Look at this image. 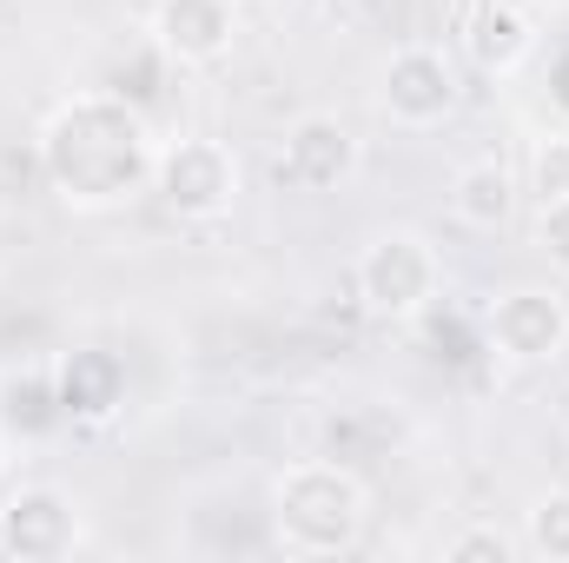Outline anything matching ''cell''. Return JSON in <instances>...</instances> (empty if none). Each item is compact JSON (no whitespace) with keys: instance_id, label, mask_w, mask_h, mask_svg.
<instances>
[{"instance_id":"obj_1","label":"cell","mask_w":569,"mask_h":563,"mask_svg":"<svg viewBox=\"0 0 569 563\" xmlns=\"http://www.w3.org/2000/svg\"><path fill=\"white\" fill-rule=\"evenodd\" d=\"M152 159L159 134L120 93H73L40 127V172L67 213H120L152 192Z\"/></svg>"},{"instance_id":"obj_2","label":"cell","mask_w":569,"mask_h":563,"mask_svg":"<svg viewBox=\"0 0 569 563\" xmlns=\"http://www.w3.org/2000/svg\"><path fill=\"white\" fill-rule=\"evenodd\" d=\"M272 544L284 557H345L358 551L365 524H371V484L351 471V464H331V457H298L272 477Z\"/></svg>"},{"instance_id":"obj_3","label":"cell","mask_w":569,"mask_h":563,"mask_svg":"<svg viewBox=\"0 0 569 563\" xmlns=\"http://www.w3.org/2000/svg\"><path fill=\"white\" fill-rule=\"evenodd\" d=\"M351 292H358V305L371 318L411 325V318H425L430 305H437V292H443V253L430 246L418 226H385V233H371L358 246Z\"/></svg>"},{"instance_id":"obj_4","label":"cell","mask_w":569,"mask_h":563,"mask_svg":"<svg viewBox=\"0 0 569 563\" xmlns=\"http://www.w3.org/2000/svg\"><path fill=\"white\" fill-rule=\"evenodd\" d=\"M246 192V166L239 152L212 134H179V140H159V159H152V199L186 219V226H212L239 206Z\"/></svg>"},{"instance_id":"obj_5","label":"cell","mask_w":569,"mask_h":563,"mask_svg":"<svg viewBox=\"0 0 569 563\" xmlns=\"http://www.w3.org/2000/svg\"><path fill=\"white\" fill-rule=\"evenodd\" d=\"M87 544L80 497L60 484H13L0 497V557L20 563H60Z\"/></svg>"},{"instance_id":"obj_6","label":"cell","mask_w":569,"mask_h":563,"mask_svg":"<svg viewBox=\"0 0 569 563\" xmlns=\"http://www.w3.org/2000/svg\"><path fill=\"white\" fill-rule=\"evenodd\" d=\"M483 332L510 365H557L569 352V298L557 285H510L490 298Z\"/></svg>"},{"instance_id":"obj_7","label":"cell","mask_w":569,"mask_h":563,"mask_svg":"<svg viewBox=\"0 0 569 563\" xmlns=\"http://www.w3.org/2000/svg\"><path fill=\"white\" fill-rule=\"evenodd\" d=\"M365 166V140L338 113H298L279 140V179L291 192H338Z\"/></svg>"},{"instance_id":"obj_8","label":"cell","mask_w":569,"mask_h":563,"mask_svg":"<svg viewBox=\"0 0 569 563\" xmlns=\"http://www.w3.org/2000/svg\"><path fill=\"white\" fill-rule=\"evenodd\" d=\"M378 107L411 127V134H430L457 113V67L450 53L437 47H398L385 67H378Z\"/></svg>"},{"instance_id":"obj_9","label":"cell","mask_w":569,"mask_h":563,"mask_svg":"<svg viewBox=\"0 0 569 563\" xmlns=\"http://www.w3.org/2000/svg\"><path fill=\"white\" fill-rule=\"evenodd\" d=\"M146 33L172 67H219L239 47V0H152Z\"/></svg>"},{"instance_id":"obj_10","label":"cell","mask_w":569,"mask_h":563,"mask_svg":"<svg viewBox=\"0 0 569 563\" xmlns=\"http://www.w3.org/2000/svg\"><path fill=\"white\" fill-rule=\"evenodd\" d=\"M457 40H463V60L490 80H510L530 67L537 53V20L523 0H463V20H457Z\"/></svg>"},{"instance_id":"obj_11","label":"cell","mask_w":569,"mask_h":563,"mask_svg":"<svg viewBox=\"0 0 569 563\" xmlns=\"http://www.w3.org/2000/svg\"><path fill=\"white\" fill-rule=\"evenodd\" d=\"M450 213H457V226H470V233H503V226L517 219V172H510L497 152L463 159V166L450 172Z\"/></svg>"},{"instance_id":"obj_12","label":"cell","mask_w":569,"mask_h":563,"mask_svg":"<svg viewBox=\"0 0 569 563\" xmlns=\"http://www.w3.org/2000/svg\"><path fill=\"white\" fill-rule=\"evenodd\" d=\"M120 365L113 352H73L60 365V412H80V418H107L120 405Z\"/></svg>"},{"instance_id":"obj_13","label":"cell","mask_w":569,"mask_h":563,"mask_svg":"<svg viewBox=\"0 0 569 563\" xmlns=\"http://www.w3.org/2000/svg\"><path fill=\"white\" fill-rule=\"evenodd\" d=\"M523 551L543 563H569V484H550L523 511Z\"/></svg>"},{"instance_id":"obj_14","label":"cell","mask_w":569,"mask_h":563,"mask_svg":"<svg viewBox=\"0 0 569 563\" xmlns=\"http://www.w3.org/2000/svg\"><path fill=\"white\" fill-rule=\"evenodd\" d=\"M523 186L543 199H569V134H537L523 152Z\"/></svg>"},{"instance_id":"obj_15","label":"cell","mask_w":569,"mask_h":563,"mask_svg":"<svg viewBox=\"0 0 569 563\" xmlns=\"http://www.w3.org/2000/svg\"><path fill=\"white\" fill-rule=\"evenodd\" d=\"M517 551H523V537H510L503 524H463L450 544H443V563H517Z\"/></svg>"},{"instance_id":"obj_16","label":"cell","mask_w":569,"mask_h":563,"mask_svg":"<svg viewBox=\"0 0 569 563\" xmlns=\"http://www.w3.org/2000/svg\"><path fill=\"white\" fill-rule=\"evenodd\" d=\"M530 239H537V253L550 259V273L569 279V199H543V206H537V233H530Z\"/></svg>"},{"instance_id":"obj_17","label":"cell","mask_w":569,"mask_h":563,"mask_svg":"<svg viewBox=\"0 0 569 563\" xmlns=\"http://www.w3.org/2000/svg\"><path fill=\"white\" fill-rule=\"evenodd\" d=\"M246 7H284V0H246Z\"/></svg>"},{"instance_id":"obj_18","label":"cell","mask_w":569,"mask_h":563,"mask_svg":"<svg viewBox=\"0 0 569 563\" xmlns=\"http://www.w3.org/2000/svg\"><path fill=\"white\" fill-rule=\"evenodd\" d=\"M0 477H7V444H0Z\"/></svg>"}]
</instances>
